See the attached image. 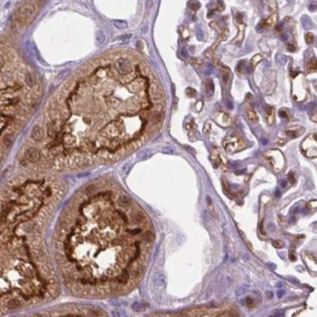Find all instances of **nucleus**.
I'll return each instance as SVG.
<instances>
[{
  "mask_svg": "<svg viewBox=\"0 0 317 317\" xmlns=\"http://www.w3.org/2000/svg\"><path fill=\"white\" fill-rule=\"evenodd\" d=\"M35 8L33 5H24L18 11V21L21 24L30 23L35 15Z\"/></svg>",
  "mask_w": 317,
  "mask_h": 317,
  "instance_id": "f257e3e1",
  "label": "nucleus"
},
{
  "mask_svg": "<svg viewBox=\"0 0 317 317\" xmlns=\"http://www.w3.org/2000/svg\"><path fill=\"white\" fill-rule=\"evenodd\" d=\"M114 67L117 73L122 76L130 74L133 71V65L131 61L125 57H120L117 59L114 63Z\"/></svg>",
  "mask_w": 317,
  "mask_h": 317,
  "instance_id": "f03ea898",
  "label": "nucleus"
},
{
  "mask_svg": "<svg viewBox=\"0 0 317 317\" xmlns=\"http://www.w3.org/2000/svg\"><path fill=\"white\" fill-rule=\"evenodd\" d=\"M25 156L30 162L35 163V162L39 160V158L40 157V154L37 149L30 148H28L27 150L25 152Z\"/></svg>",
  "mask_w": 317,
  "mask_h": 317,
  "instance_id": "7ed1b4c3",
  "label": "nucleus"
},
{
  "mask_svg": "<svg viewBox=\"0 0 317 317\" xmlns=\"http://www.w3.org/2000/svg\"><path fill=\"white\" fill-rule=\"evenodd\" d=\"M103 131L107 136H115L118 135V125L114 123L110 124L105 128Z\"/></svg>",
  "mask_w": 317,
  "mask_h": 317,
  "instance_id": "20e7f679",
  "label": "nucleus"
},
{
  "mask_svg": "<svg viewBox=\"0 0 317 317\" xmlns=\"http://www.w3.org/2000/svg\"><path fill=\"white\" fill-rule=\"evenodd\" d=\"M43 136H44V131H43L42 128L39 125L34 126L32 130L33 139H35L36 141H40L43 139Z\"/></svg>",
  "mask_w": 317,
  "mask_h": 317,
  "instance_id": "39448f33",
  "label": "nucleus"
},
{
  "mask_svg": "<svg viewBox=\"0 0 317 317\" xmlns=\"http://www.w3.org/2000/svg\"><path fill=\"white\" fill-rule=\"evenodd\" d=\"M144 87V81L141 79H136L130 83L129 90L132 92H139Z\"/></svg>",
  "mask_w": 317,
  "mask_h": 317,
  "instance_id": "423d86ee",
  "label": "nucleus"
},
{
  "mask_svg": "<svg viewBox=\"0 0 317 317\" xmlns=\"http://www.w3.org/2000/svg\"><path fill=\"white\" fill-rule=\"evenodd\" d=\"M153 283L158 287H161L165 284V276L162 273H156L153 277Z\"/></svg>",
  "mask_w": 317,
  "mask_h": 317,
  "instance_id": "0eeeda50",
  "label": "nucleus"
},
{
  "mask_svg": "<svg viewBox=\"0 0 317 317\" xmlns=\"http://www.w3.org/2000/svg\"><path fill=\"white\" fill-rule=\"evenodd\" d=\"M25 82L29 87H34L37 82V78L35 75L32 72H27L25 75Z\"/></svg>",
  "mask_w": 317,
  "mask_h": 317,
  "instance_id": "6e6552de",
  "label": "nucleus"
},
{
  "mask_svg": "<svg viewBox=\"0 0 317 317\" xmlns=\"http://www.w3.org/2000/svg\"><path fill=\"white\" fill-rule=\"evenodd\" d=\"M138 101L136 98H130L126 101V109L129 111H135L138 109Z\"/></svg>",
  "mask_w": 317,
  "mask_h": 317,
  "instance_id": "1a4fd4ad",
  "label": "nucleus"
},
{
  "mask_svg": "<svg viewBox=\"0 0 317 317\" xmlns=\"http://www.w3.org/2000/svg\"><path fill=\"white\" fill-rule=\"evenodd\" d=\"M205 92L208 97H211L214 93V83L212 79H208L205 82Z\"/></svg>",
  "mask_w": 317,
  "mask_h": 317,
  "instance_id": "9d476101",
  "label": "nucleus"
},
{
  "mask_svg": "<svg viewBox=\"0 0 317 317\" xmlns=\"http://www.w3.org/2000/svg\"><path fill=\"white\" fill-rule=\"evenodd\" d=\"M301 24L304 30H311L313 27L312 21L307 15H304L301 18Z\"/></svg>",
  "mask_w": 317,
  "mask_h": 317,
  "instance_id": "9b49d317",
  "label": "nucleus"
},
{
  "mask_svg": "<svg viewBox=\"0 0 317 317\" xmlns=\"http://www.w3.org/2000/svg\"><path fill=\"white\" fill-rule=\"evenodd\" d=\"M146 308H147V305L144 303H140V302H134L132 304V309L133 310L136 311V312H141V311L145 310Z\"/></svg>",
  "mask_w": 317,
  "mask_h": 317,
  "instance_id": "f8f14e48",
  "label": "nucleus"
},
{
  "mask_svg": "<svg viewBox=\"0 0 317 317\" xmlns=\"http://www.w3.org/2000/svg\"><path fill=\"white\" fill-rule=\"evenodd\" d=\"M114 25L118 30H124L128 26L126 21H123V20H114Z\"/></svg>",
  "mask_w": 317,
  "mask_h": 317,
  "instance_id": "ddd939ff",
  "label": "nucleus"
},
{
  "mask_svg": "<svg viewBox=\"0 0 317 317\" xmlns=\"http://www.w3.org/2000/svg\"><path fill=\"white\" fill-rule=\"evenodd\" d=\"M30 49H31V51H32V53L34 54V56L36 57V59H37V60H39L40 62H41V56H40V52H39V50L37 49V46L35 45V44L33 43L31 45V47H30Z\"/></svg>",
  "mask_w": 317,
  "mask_h": 317,
  "instance_id": "4468645a",
  "label": "nucleus"
},
{
  "mask_svg": "<svg viewBox=\"0 0 317 317\" xmlns=\"http://www.w3.org/2000/svg\"><path fill=\"white\" fill-rule=\"evenodd\" d=\"M220 70H221L222 72V78H223V81H224V82H227L228 80V78H229L230 72H229V70L227 68H225V67H221Z\"/></svg>",
  "mask_w": 317,
  "mask_h": 317,
  "instance_id": "2eb2a0df",
  "label": "nucleus"
},
{
  "mask_svg": "<svg viewBox=\"0 0 317 317\" xmlns=\"http://www.w3.org/2000/svg\"><path fill=\"white\" fill-rule=\"evenodd\" d=\"M106 40V36L102 31H97L96 32V40L98 43L99 44H103Z\"/></svg>",
  "mask_w": 317,
  "mask_h": 317,
  "instance_id": "dca6fc26",
  "label": "nucleus"
},
{
  "mask_svg": "<svg viewBox=\"0 0 317 317\" xmlns=\"http://www.w3.org/2000/svg\"><path fill=\"white\" fill-rule=\"evenodd\" d=\"M129 274L127 272L122 273L118 277L117 281L120 284H125L127 283V281H129Z\"/></svg>",
  "mask_w": 317,
  "mask_h": 317,
  "instance_id": "f3484780",
  "label": "nucleus"
},
{
  "mask_svg": "<svg viewBox=\"0 0 317 317\" xmlns=\"http://www.w3.org/2000/svg\"><path fill=\"white\" fill-rule=\"evenodd\" d=\"M151 155H152V152L148 149H145V150L142 151L138 154V157L139 158H141V159H146V158H149Z\"/></svg>",
  "mask_w": 317,
  "mask_h": 317,
  "instance_id": "a211bd4d",
  "label": "nucleus"
},
{
  "mask_svg": "<svg viewBox=\"0 0 317 317\" xmlns=\"http://www.w3.org/2000/svg\"><path fill=\"white\" fill-rule=\"evenodd\" d=\"M119 201L121 205H129L131 204V200L128 196L122 195L119 197Z\"/></svg>",
  "mask_w": 317,
  "mask_h": 317,
  "instance_id": "6ab92c4d",
  "label": "nucleus"
},
{
  "mask_svg": "<svg viewBox=\"0 0 317 317\" xmlns=\"http://www.w3.org/2000/svg\"><path fill=\"white\" fill-rule=\"evenodd\" d=\"M247 114L248 118L251 120H253V121H257V120H258V116H257L256 113L255 112V111H253V110H248L247 111Z\"/></svg>",
  "mask_w": 317,
  "mask_h": 317,
  "instance_id": "aec40b11",
  "label": "nucleus"
},
{
  "mask_svg": "<svg viewBox=\"0 0 317 317\" xmlns=\"http://www.w3.org/2000/svg\"><path fill=\"white\" fill-rule=\"evenodd\" d=\"M316 66V60H315V59H312L309 61V63L307 64V68H308L309 71H315Z\"/></svg>",
  "mask_w": 317,
  "mask_h": 317,
  "instance_id": "412c9836",
  "label": "nucleus"
},
{
  "mask_svg": "<svg viewBox=\"0 0 317 317\" xmlns=\"http://www.w3.org/2000/svg\"><path fill=\"white\" fill-rule=\"evenodd\" d=\"M21 304L20 301L18 300H11L8 303V308L10 309H14Z\"/></svg>",
  "mask_w": 317,
  "mask_h": 317,
  "instance_id": "4be33fe9",
  "label": "nucleus"
},
{
  "mask_svg": "<svg viewBox=\"0 0 317 317\" xmlns=\"http://www.w3.org/2000/svg\"><path fill=\"white\" fill-rule=\"evenodd\" d=\"M276 59H277V63L279 64H281V65H285L286 62H287V58L284 55H281V54H278L276 56Z\"/></svg>",
  "mask_w": 317,
  "mask_h": 317,
  "instance_id": "5701e85b",
  "label": "nucleus"
},
{
  "mask_svg": "<svg viewBox=\"0 0 317 317\" xmlns=\"http://www.w3.org/2000/svg\"><path fill=\"white\" fill-rule=\"evenodd\" d=\"M190 63H192L193 65H194L195 67H197V68H201V66L203 65L202 61L198 58H191L190 59Z\"/></svg>",
  "mask_w": 317,
  "mask_h": 317,
  "instance_id": "b1692460",
  "label": "nucleus"
},
{
  "mask_svg": "<svg viewBox=\"0 0 317 317\" xmlns=\"http://www.w3.org/2000/svg\"><path fill=\"white\" fill-rule=\"evenodd\" d=\"M143 238H144V240L147 241V242H151V241H152V239H153V234L150 231H148V232H146L144 233V235H143Z\"/></svg>",
  "mask_w": 317,
  "mask_h": 317,
  "instance_id": "393cba45",
  "label": "nucleus"
},
{
  "mask_svg": "<svg viewBox=\"0 0 317 317\" xmlns=\"http://www.w3.org/2000/svg\"><path fill=\"white\" fill-rule=\"evenodd\" d=\"M304 38H305L307 44H312V43H313V41H314V36H313V34H311V33H307V34H305V36H304Z\"/></svg>",
  "mask_w": 317,
  "mask_h": 317,
  "instance_id": "a878e982",
  "label": "nucleus"
},
{
  "mask_svg": "<svg viewBox=\"0 0 317 317\" xmlns=\"http://www.w3.org/2000/svg\"><path fill=\"white\" fill-rule=\"evenodd\" d=\"M48 133H49V135L51 137H53V136H55L56 127H55V125H53V124H52V125H49V127L48 128Z\"/></svg>",
  "mask_w": 317,
  "mask_h": 317,
  "instance_id": "bb28decb",
  "label": "nucleus"
},
{
  "mask_svg": "<svg viewBox=\"0 0 317 317\" xmlns=\"http://www.w3.org/2000/svg\"><path fill=\"white\" fill-rule=\"evenodd\" d=\"M261 59H262V56L260 55H256L255 56H254L251 61V68L255 67L256 64H257Z\"/></svg>",
  "mask_w": 317,
  "mask_h": 317,
  "instance_id": "cd10ccee",
  "label": "nucleus"
},
{
  "mask_svg": "<svg viewBox=\"0 0 317 317\" xmlns=\"http://www.w3.org/2000/svg\"><path fill=\"white\" fill-rule=\"evenodd\" d=\"M196 35H197V38L199 40H203V38H204V34H203V31L201 30V29L200 27L197 28Z\"/></svg>",
  "mask_w": 317,
  "mask_h": 317,
  "instance_id": "c85d7f7f",
  "label": "nucleus"
},
{
  "mask_svg": "<svg viewBox=\"0 0 317 317\" xmlns=\"http://www.w3.org/2000/svg\"><path fill=\"white\" fill-rule=\"evenodd\" d=\"M186 94H187V96H188V97L192 98V97H194L197 92H196V91H195V90L194 88H191V87H188V88L186 89Z\"/></svg>",
  "mask_w": 317,
  "mask_h": 317,
  "instance_id": "c756f323",
  "label": "nucleus"
},
{
  "mask_svg": "<svg viewBox=\"0 0 317 317\" xmlns=\"http://www.w3.org/2000/svg\"><path fill=\"white\" fill-rule=\"evenodd\" d=\"M243 68H244V61L243 60H242V61H239V63L237 64L236 66V72L238 73V74H240L241 72H242V70L243 69Z\"/></svg>",
  "mask_w": 317,
  "mask_h": 317,
  "instance_id": "7c9ffc66",
  "label": "nucleus"
},
{
  "mask_svg": "<svg viewBox=\"0 0 317 317\" xmlns=\"http://www.w3.org/2000/svg\"><path fill=\"white\" fill-rule=\"evenodd\" d=\"M296 130H287L286 131V134H287L289 136H290V137L292 138H295L296 137V136H297V133H296Z\"/></svg>",
  "mask_w": 317,
  "mask_h": 317,
  "instance_id": "2f4dec72",
  "label": "nucleus"
},
{
  "mask_svg": "<svg viewBox=\"0 0 317 317\" xmlns=\"http://www.w3.org/2000/svg\"><path fill=\"white\" fill-rule=\"evenodd\" d=\"M213 65H212V64H208L207 67H206V68H205V72L206 75H210L212 72H213Z\"/></svg>",
  "mask_w": 317,
  "mask_h": 317,
  "instance_id": "473e14b6",
  "label": "nucleus"
},
{
  "mask_svg": "<svg viewBox=\"0 0 317 317\" xmlns=\"http://www.w3.org/2000/svg\"><path fill=\"white\" fill-rule=\"evenodd\" d=\"M278 114H279V116L281 117H282V118L289 119V116H288L287 112L285 111V110H280L278 113Z\"/></svg>",
  "mask_w": 317,
  "mask_h": 317,
  "instance_id": "72a5a7b5",
  "label": "nucleus"
},
{
  "mask_svg": "<svg viewBox=\"0 0 317 317\" xmlns=\"http://www.w3.org/2000/svg\"><path fill=\"white\" fill-rule=\"evenodd\" d=\"M162 152H163V153H165V154H172L173 153V149L171 147H166V148H163Z\"/></svg>",
  "mask_w": 317,
  "mask_h": 317,
  "instance_id": "f704fd0d",
  "label": "nucleus"
},
{
  "mask_svg": "<svg viewBox=\"0 0 317 317\" xmlns=\"http://www.w3.org/2000/svg\"><path fill=\"white\" fill-rule=\"evenodd\" d=\"M190 7L191 10L196 11L200 8V4H198V3H191V4L190 5Z\"/></svg>",
  "mask_w": 317,
  "mask_h": 317,
  "instance_id": "c9c22d12",
  "label": "nucleus"
},
{
  "mask_svg": "<svg viewBox=\"0 0 317 317\" xmlns=\"http://www.w3.org/2000/svg\"><path fill=\"white\" fill-rule=\"evenodd\" d=\"M181 55L183 57H185V58L188 56V52H187L186 48H182V50H181Z\"/></svg>",
  "mask_w": 317,
  "mask_h": 317,
  "instance_id": "e433bc0d",
  "label": "nucleus"
},
{
  "mask_svg": "<svg viewBox=\"0 0 317 317\" xmlns=\"http://www.w3.org/2000/svg\"><path fill=\"white\" fill-rule=\"evenodd\" d=\"M247 304L248 305L249 307H251V305L253 304V300H252L251 298H250V297H247Z\"/></svg>",
  "mask_w": 317,
  "mask_h": 317,
  "instance_id": "4c0bfd02",
  "label": "nucleus"
},
{
  "mask_svg": "<svg viewBox=\"0 0 317 317\" xmlns=\"http://www.w3.org/2000/svg\"><path fill=\"white\" fill-rule=\"evenodd\" d=\"M275 29H276V30H277V31L281 32V30H283V25H282V24H281V23L278 24V25H277V26L275 27Z\"/></svg>",
  "mask_w": 317,
  "mask_h": 317,
  "instance_id": "58836bf2",
  "label": "nucleus"
},
{
  "mask_svg": "<svg viewBox=\"0 0 317 317\" xmlns=\"http://www.w3.org/2000/svg\"><path fill=\"white\" fill-rule=\"evenodd\" d=\"M288 50L290 51V52H294V51H295V47H294V45H293V44H290L288 45Z\"/></svg>",
  "mask_w": 317,
  "mask_h": 317,
  "instance_id": "ea45409f",
  "label": "nucleus"
},
{
  "mask_svg": "<svg viewBox=\"0 0 317 317\" xmlns=\"http://www.w3.org/2000/svg\"><path fill=\"white\" fill-rule=\"evenodd\" d=\"M274 315H275V316H283L284 313L281 311H277V312H275Z\"/></svg>",
  "mask_w": 317,
  "mask_h": 317,
  "instance_id": "a19ab883",
  "label": "nucleus"
},
{
  "mask_svg": "<svg viewBox=\"0 0 317 317\" xmlns=\"http://www.w3.org/2000/svg\"><path fill=\"white\" fill-rule=\"evenodd\" d=\"M132 37V34H127V35H122V37H120V39H123V40H125V39H129V38Z\"/></svg>",
  "mask_w": 317,
  "mask_h": 317,
  "instance_id": "79ce46f5",
  "label": "nucleus"
},
{
  "mask_svg": "<svg viewBox=\"0 0 317 317\" xmlns=\"http://www.w3.org/2000/svg\"><path fill=\"white\" fill-rule=\"evenodd\" d=\"M284 294H285V292H284L283 290H280V291L277 292V296H278L279 298L281 297V296H283Z\"/></svg>",
  "mask_w": 317,
  "mask_h": 317,
  "instance_id": "37998d69",
  "label": "nucleus"
},
{
  "mask_svg": "<svg viewBox=\"0 0 317 317\" xmlns=\"http://www.w3.org/2000/svg\"><path fill=\"white\" fill-rule=\"evenodd\" d=\"M261 143H262L263 145H266V144H267V143H268V140H267V139H266V138H262V139H261Z\"/></svg>",
  "mask_w": 317,
  "mask_h": 317,
  "instance_id": "c03bdc74",
  "label": "nucleus"
},
{
  "mask_svg": "<svg viewBox=\"0 0 317 317\" xmlns=\"http://www.w3.org/2000/svg\"><path fill=\"white\" fill-rule=\"evenodd\" d=\"M289 176H290V181H291V182H292V181H293V182H295V180H294V178H293V174L290 173V175H289Z\"/></svg>",
  "mask_w": 317,
  "mask_h": 317,
  "instance_id": "a18cd8bd",
  "label": "nucleus"
},
{
  "mask_svg": "<svg viewBox=\"0 0 317 317\" xmlns=\"http://www.w3.org/2000/svg\"><path fill=\"white\" fill-rule=\"evenodd\" d=\"M281 40L285 41V40H286L288 39V36L287 35H282V36L281 37Z\"/></svg>",
  "mask_w": 317,
  "mask_h": 317,
  "instance_id": "49530a36",
  "label": "nucleus"
},
{
  "mask_svg": "<svg viewBox=\"0 0 317 317\" xmlns=\"http://www.w3.org/2000/svg\"><path fill=\"white\" fill-rule=\"evenodd\" d=\"M280 194H281V193H280V191H279L278 190H276V191H275V195H276V197H279L280 196Z\"/></svg>",
  "mask_w": 317,
  "mask_h": 317,
  "instance_id": "de8ad7c7",
  "label": "nucleus"
},
{
  "mask_svg": "<svg viewBox=\"0 0 317 317\" xmlns=\"http://www.w3.org/2000/svg\"><path fill=\"white\" fill-rule=\"evenodd\" d=\"M281 186H282V187H285V186H286V182H285V181H283V180H282V181L281 182Z\"/></svg>",
  "mask_w": 317,
  "mask_h": 317,
  "instance_id": "09e8293b",
  "label": "nucleus"
},
{
  "mask_svg": "<svg viewBox=\"0 0 317 317\" xmlns=\"http://www.w3.org/2000/svg\"><path fill=\"white\" fill-rule=\"evenodd\" d=\"M295 279H296V278H293V279H292V278L290 279V281H294V282H296V283H298V282H299V281H297V280H295Z\"/></svg>",
  "mask_w": 317,
  "mask_h": 317,
  "instance_id": "8fccbe9b",
  "label": "nucleus"
},
{
  "mask_svg": "<svg viewBox=\"0 0 317 317\" xmlns=\"http://www.w3.org/2000/svg\"><path fill=\"white\" fill-rule=\"evenodd\" d=\"M207 199H208V201H209V204H211V202H212L211 197H209V196H208L207 197Z\"/></svg>",
  "mask_w": 317,
  "mask_h": 317,
  "instance_id": "3c124183",
  "label": "nucleus"
},
{
  "mask_svg": "<svg viewBox=\"0 0 317 317\" xmlns=\"http://www.w3.org/2000/svg\"><path fill=\"white\" fill-rule=\"evenodd\" d=\"M286 1H287V2H293V0H286Z\"/></svg>",
  "mask_w": 317,
  "mask_h": 317,
  "instance_id": "603ef678",
  "label": "nucleus"
}]
</instances>
